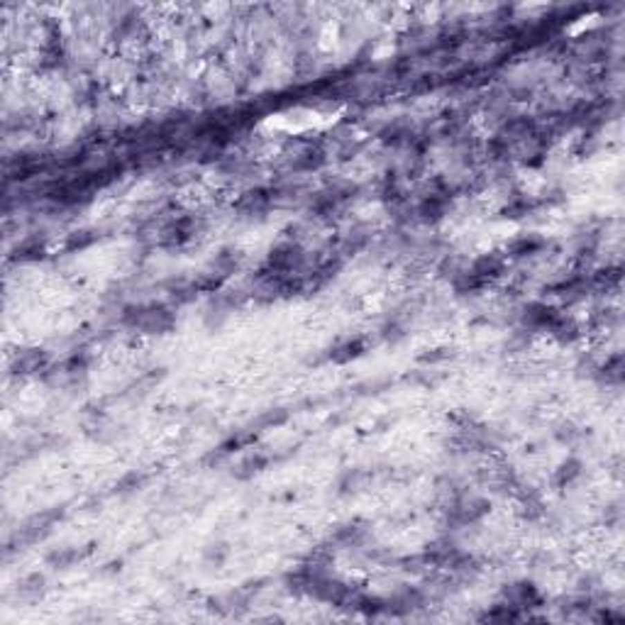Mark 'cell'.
<instances>
[{
    "label": "cell",
    "mask_w": 625,
    "mask_h": 625,
    "mask_svg": "<svg viewBox=\"0 0 625 625\" xmlns=\"http://www.w3.org/2000/svg\"><path fill=\"white\" fill-rule=\"evenodd\" d=\"M142 484H145V476H142L140 471H127V474H125L123 479L115 484V489H118L120 493H127V491L140 489Z\"/></svg>",
    "instance_id": "obj_23"
},
{
    "label": "cell",
    "mask_w": 625,
    "mask_h": 625,
    "mask_svg": "<svg viewBox=\"0 0 625 625\" xmlns=\"http://www.w3.org/2000/svg\"><path fill=\"white\" fill-rule=\"evenodd\" d=\"M123 323L135 330L150 332V335H164L176 325V316L169 305L150 303V305H127L123 310Z\"/></svg>",
    "instance_id": "obj_1"
},
{
    "label": "cell",
    "mask_w": 625,
    "mask_h": 625,
    "mask_svg": "<svg viewBox=\"0 0 625 625\" xmlns=\"http://www.w3.org/2000/svg\"><path fill=\"white\" fill-rule=\"evenodd\" d=\"M44 257V242L39 237H27L22 239L20 244L12 252V259L15 262H37V259Z\"/></svg>",
    "instance_id": "obj_11"
},
{
    "label": "cell",
    "mask_w": 625,
    "mask_h": 625,
    "mask_svg": "<svg viewBox=\"0 0 625 625\" xmlns=\"http://www.w3.org/2000/svg\"><path fill=\"white\" fill-rule=\"evenodd\" d=\"M579 476H581V462L574 460V457H569L567 462H562V464L557 467V471H554L552 481H554V486L564 489V486H569L574 479H579Z\"/></svg>",
    "instance_id": "obj_13"
},
{
    "label": "cell",
    "mask_w": 625,
    "mask_h": 625,
    "mask_svg": "<svg viewBox=\"0 0 625 625\" xmlns=\"http://www.w3.org/2000/svg\"><path fill=\"white\" fill-rule=\"evenodd\" d=\"M543 247H545L543 237H538V235H523V237H518L516 242H511V247H508V257H513V259L532 257V254H538Z\"/></svg>",
    "instance_id": "obj_9"
},
{
    "label": "cell",
    "mask_w": 625,
    "mask_h": 625,
    "mask_svg": "<svg viewBox=\"0 0 625 625\" xmlns=\"http://www.w3.org/2000/svg\"><path fill=\"white\" fill-rule=\"evenodd\" d=\"M228 557H230V547L225 543H215V545H208V547H206V562L208 564L222 567Z\"/></svg>",
    "instance_id": "obj_21"
},
{
    "label": "cell",
    "mask_w": 625,
    "mask_h": 625,
    "mask_svg": "<svg viewBox=\"0 0 625 625\" xmlns=\"http://www.w3.org/2000/svg\"><path fill=\"white\" fill-rule=\"evenodd\" d=\"M237 266H239V252H233V249H225V252H220L215 259H212V271L225 276V279H228Z\"/></svg>",
    "instance_id": "obj_15"
},
{
    "label": "cell",
    "mask_w": 625,
    "mask_h": 625,
    "mask_svg": "<svg viewBox=\"0 0 625 625\" xmlns=\"http://www.w3.org/2000/svg\"><path fill=\"white\" fill-rule=\"evenodd\" d=\"M193 235H196V217H176V220H171L169 225H166L164 230H161V247H181V244L191 242Z\"/></svg>",
    "instance_id": "obj_2"
},
{
    "label": "cell",
    "mask_w": 625,
    "mask_h": 625,
    "mask_svg": "<svg viewBox=\"0 0 625 625\" xmlns=\"http://www.w3.org/2000/svg\"><path fill=\"white\" fill-rule=\"evenodd\" d=\"M47 367V352L42 350H30V352H20V356L12 364V372L15 374H35L42 372Z\"/></svg>",
    "instance_id": "obj_8"
},
{
    "label": "cell",
    "mask_w": 625,
    "mask_h": 625,
    "mask_svg": "<svg viewBox=\"0 0 625 625\" xmlns=\"http://www.w3.org/2000/svg\"><path fill=\"white\" fill-rule=\"evenodd\" d=\"M503 269H506V262H503V257H498V254H484V257H479L469 266L471 274L481 276V279L491 281V284L503 274Z\"/></svg>",
    "instance_id": "obj_5"
},
{
    "label": "cell",
    "mask_w": 625,
    "mask_h": 625,
    "mask_svg": "<svg viewBox=\"0 0 625 625\" xmlns=\"http://www.w3.org/2000/svg\"><path fill=\"white\" fill-rule=\"evenodd\" d=\"M503 601L511 604L513 608L525 610L532 608V606H540V594L530 581H518V584H511L508 589H503Z\"/></svg>",
    "instance_id": "obj_3"
},
{
    "label": "cell",
    "mask_w": 625,
    "mask_h": 625,
    "mask_svg": "<svg viewBox=\"0 0 625 625\" xmlns=\"http://www.w3.org/2000/svg\"><path fill=\"white\" fill-rule=\"evenodd\" d=\"M364 481H367V471H362V469H350L345 476H342L340 491H342V493H347V491H356V489H359V486L364 484Z\"/></svg>",
    "instance_id": "obj_22"
},
{
    "label": "cell",
    "mask_w": 625,
    "mask_h": 625,
    "mask_svg": "<svg viewBox=\"0 0 625 625\" xmlns=\"http://www.w3.org/2000/svg\"><path fill=\"white\" fill-rule=\"evenodd\" d=\"M599 379L604 383H620L623 381V356L613 354L610 359H606V364L599 369Z\"/></svg>",
    "instance_id": "obj_16"
},
{
    "label": "cell",
    "mask_w": 625,
    "mask_h": 625,
    "mask_svg": "<svg viewBox=\"0 0 625 625\" xmlns=\"http://www.w3.org/2000/svg\"><path fill=\"white\" fill-rule=\"evenodd\" d=\"M364 350H367V342H364L362 337H354V340L340 342V345L330 352V359L332 362H337V364H345V362L356 359L359 354H364Z\"/></svg>",
    "instance_id": "obj_10"
},
{
    "label": "cell",
    "mask_w": 625,
    "mask_h": 625,
    "mask_svg": "<svg viewBox=\"0 0 625 625\" xmlns=\"http://www.w3.org/2000/svg\"><path fill=\"white\" fill-rule=\"evenodd\" d=\"M447 356H452V352L447 347H437V350H428V354H420V364H435L444 362Z\"/></svg>",
    "instance_id": "obj_25"
},
{
    "label": "cell",
    "mask_w": 625,
    "mask_h": 625,
    "mask_svg": "<svg viewBox=\"0 0 625 625\" xmlns=\"http://www.w3.org/2000/svg\"><path fill=\"white\" fill-rule=\"evenodd\" d=\"M93 547H96L93 543L86 545L83 550H78V547H62V550H57V552H49L47 554V564H49V567H57V569H66V567H71V564H76V562H81V559H86L88 554L93 552Z\"/></svg>",
    "instance_id": "obj_7"
},
{
    "label": "cell",
    "mask_w": 625,
    "mask_h": 625,
    "mask_svg": "<svg viewBox=\"0 0 625 625\" xmlns=\"http://www.w3.org/2000/svg\"><path fill=\"white\" fill-rule=\"evenodd\" d=\"M276 196L279 193L271 191V188H254V191H247L242 198L237 201V210L247 212V215H259V212H266L271 206H274Z\"/></svg>",
    "instance_id": "obj_4"
},
{
    "label": "cell",
    "mask_w": 625,
    "mask_h": 625,
    "mask_svg": "<svg viewBox=\"0 0 625 625\" xmlns=\"http://www.w3.org/2000/svg\"><path fill=\"white\" fill-rule=\"evenodd\" d=\"M266 464H269V457L266 455H252V457H247V460L239 462L235 476H237V479H252V476L259 474Z\"/></svg>",
    "instance_id": "obj_17"
},
{
    "label": "cell",
    "mask_w": 625,
    "mask_h": 625,
    "mask_svg": "<svg viewBox=\"0 0 625 625\" xmlns=\"http://www.w3.org/2000/svg\"><path fill=\"white\" fill-rule=\"evenodd\" d=\"M254 442H257V433H254V430H247V433H237L230 440H225V442L220 444V452L222 455H230V452L244 450V447H249V444H254Z\"/></svg>",
    "instance_id": "obj_19"
},
{
    "label": "cell",
    "mask_w": 625,
    "mask_h": 625,
    "mask_svg": "<svg viewBox=\"0 0 625 625\" xmlns=\"http://www.w3.org/2000/svg\"><path fill=\"white\" fill-rule=\"evenodd\" d=\"M44 584H47V581H44L42 574H30V577H25L20 584H17V594L27 601H37L42 594H44Z\"/></svg>",
    "instance_id": "obj_14"
},
{
    "label": "cell",
    "mask_w": 625,
    "mask_h": 625,
    "mask_svg": "<svg viewBox=\"0 0 625 625\" xmlns=\"http://www.w3.org/2000/svg\"><path fill=\"white\" fill-rule=\"evenodd\" d=\"M364 538H367V527L362 523H347V525L337 527L332 532L330 545H337V547H356V545H362Z\"/></svg>",
    "instance_id": "obj_6"
},
{
    "label": "cell",
    "mask_w": 625,
    "mask_h": 625,
    "mask_svg": "<svg viewBox=\"0 0 625 625\" xmlns=\"http://www.w3.org/2000/svg\"><path fill=\"white\" fill-rule=\"evenodd\" d=\"M96 242H98L96 230H76V233H71L66 237V252H78V249H86Z\"/></svg>",
    "instance_id": "obj_18"
},
{
    "label": "cell",
    "mask_w": 625,
    "mask_h": 625,
    "mask_svg": "<svg viewBox=\"0 0 625 625\" xmlns=\"http://www.w3.org/2000/svg\"><path fill=\"white\" fill-rule=\"evenodd\" d=\"M289 420V410L286 408H274V410H266L262 413L257 420H254V428H276V425H284Z\"/></svg>",
    "instance_id": "obj_20"
},
{
    "label": "cell",
    "mask_w": 625,
    "mask_h": 625,
    "mask_svg": "<svg viewBox=\"0 0 625 625\" xmlns=\"http://www.w3.org/2000/svg\"><path fill=\"white\" fill-rule=\"evenodd\" d=\"M579 437H581V430H577L572 423H564V425H559V430H557V440H559V442H567V444H572V442H577Z\"/></svg>",
    "instance_id": "obj_24"
},
{
    "label": "cell",
    "mask_w": 625,
    "mask_h": 625,
    "mask_svg": "<svg viewBox=\"0 0 625 625\" xmlns=\"http://www.w3.org/2000/svg\"><path fill=\"white\" fill-rule=\"evenodd\" d=\"M325 161H327V156H325V150H323V147H308L303 154H298V159H296L293 169H298V171H316V169H320Z\"/></svg>",
    "instance_id": "obj_12"
}]
</instances>
